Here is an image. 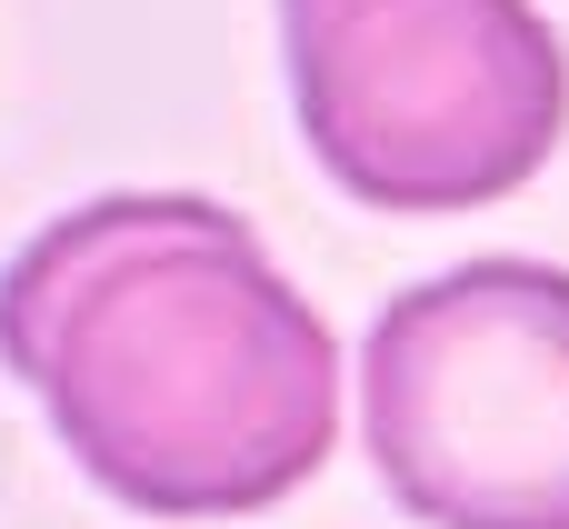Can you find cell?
I'll list each match as a JSON object with an SVG mask.
<instances>
[{
    "mask_svg": "<svg viewBox=\"0 0 569 529\" xmlns=\"http://www.w3.org/2000/svg\"><path fill=\"white\" fill-rule=\"evenodd\" d=\"M0 370L60 450L150 520L290 500L340 440V340L240 210L110 190L0 270Z\"/></svg>",
    "mask_w": 569,
    "mask_h": 529,
    "instance_id": "6da1fadb",
    "label": "cell"
},
{
    "mask_svg": "<svg viewBox=\"0 0 569 529\" xmlns=\"http://www.w3.org/2000/svg\"><path fill=\"white\" fill-rule=\"evenodd\" d=\"M280 50L310 160L370 210H490L569 130L540 0H280Z\"/></svg>",
    "mask_w": 569,
    "mask_h": 529,
    "instance_id": "7a4b0ae2",
    "label": "cell"
},
{
    "mask_svg": "<svg viewBox=\"0 0 569 529\" xmlns=\"http://www.w3.org/2000/svg\"><path fill=\"white\" fill-rule=\"evenodd\" d=\"M360 430L420 529H569V270L470 260L400 290L360 350Z\"/></svg>",
    "mask_w": 569,
    "mask_h": 529,
    "instance_id": "3957f363",
    "label": "cell"
}]
</instances>
